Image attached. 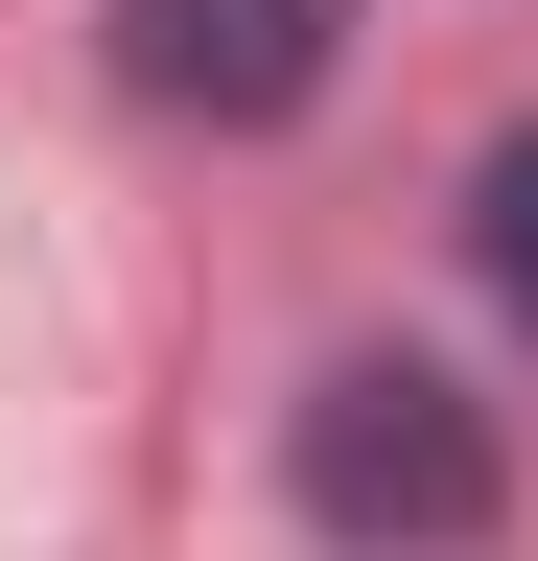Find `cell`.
<instances>
[{"instance_id": "1", "label": "cell", "mask_w": 538, "mask_h": 561, "mask_svg": "<svg viewBox=\"0 0 538 561\" xmlns=\"http://www.w3.org/2000/svg\"><path fill=\"white\" fill-rule=\"evenodd\" d=\"M305 515L352 538V561H468L515 515V468H492V421H468V375H422V351H352V375H305Z\"/></svg>"}, {"instance_id": "2", "label": "cell", "mask_w": 538, "mask_h": 561, "mask_svg": "<svg viewBox=\"0 0 538 561\" xmlns=\"http://www.w3.org/2000/svg\"><path fill=\"white\" fill-rule=\"evenodd\" d=\"M328 47H352V0H117V70L164 117H305Z\"/></svg>"}, {"instance_id": "3", "label": "cell", "mask_w": 538, "mask_h": 561, "mask_svg": "<svg viewBox=\"0 0 538 561\" xmlns=\"http://www.w3.org/2000/svg\"><path fill=\"white\" fill-rule=\"evenodd\" d=\"M468 257H492V305L538 328V117L492 140V187H468Z\"/></svg>"}]
</instances>
